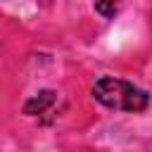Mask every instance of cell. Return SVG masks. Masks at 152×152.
<instances>
[{
  "label": "cell",
  "mask_w": 152,
  "mask_h": 152,
  "mask_svg": "<svg viewBox=\"0 0 152 152\" xmlns=\"http://www.w3.org/2000/svg\"><path fill=\"white\" fill-rule=\"evenodd\" d=\"M93 95L104 107L119 109V112H142L150 104V95L145 90L114 76H102L100 81H95Z\"/></svg>",
  "instance_id": "cell-1"
},
{
  "label": "cell",
  "mask_w": 152,
  "mask_h": 152,
  "mask_svg": "<svg viewBox=\"0 0 152 152\" xmlns=\"http://www.w3.org/2000/svg\"><path fill=\"white\" fill-rule=\"evenodd\" d=\"M93 2H95V10L102 17H114L119 5H121V0H93Z\"/></svg>",
  "instance_id": "cell-2"
}]
</instances>
